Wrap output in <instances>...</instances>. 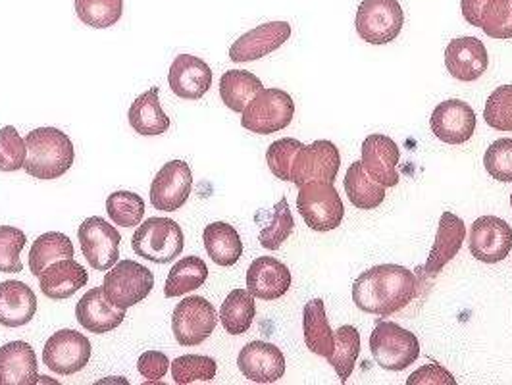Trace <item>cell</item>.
<instances>
[{
    "mask_svg": "<svg viewBox=\"0 0 512 385\" xmlns=\"http://www.w3.org/2000/svg\"><path fill=\"white\" fill-rule=\"evenodd\" d=\"M37 312V297L24 282L0 283V324L6 328H22Z\"/></svg>",
    "mask_w": 512,
    "mask_h": 385,
    "instance_id": "26",
    "label": "cell"
},
{
    "mask_svg": "<svg viewBox=\"0 0 512 385\" xmlns=\"http://www.w3.org/2000/svg\"><path fill=\"white\" fill-rule=\"evenodd\" d=\"M484 120L489 128L512 131V85H501L489 95Z\"/></svg>",
    "mask_w": 512,
    "mask_h": 385,
    "instance_id": "42",
    "label": "cell"
},
{
    "mask_svg": "<svg viewBox=\"0 0 512 385\" xmlns=\"http://www.w3.org/2000/svg\"><path fill=\"white\" fill-rule=\"evenodd\" d=\"M511 208H512V193H511Z\"/></svg>",
    "mask_w": 512,
    "mask_h": 385,
    "instance_id": "49",
    "label": "cell"
},
{
    "mask_svg": "<svg viewBox=\"0 0 512 385\" xmlns=\"http://www.w3.org/2000/svg\"><path fill=\"white\" fill-rule=\"evenodd\" d=\"M355 26L362 41L370 45H387L403 31V6L397 0H362Z\"/></svg>",
    "mask_w": 512,
    "mask_h": 385,
    "instance_id": "8",
    "label": "cell"
},
{
    "mask_svg": "<svg viewBox=\"0 0 512 385\" xmlns=\"http://www.w3.org/2000/svg\"><path fill=\"white\" fill-rule=\"evenodd\" d=\"M206 255L212 258L214 264L230 268L239 262L243 255V241L237 230L226 222L208 224L203 233Z\"/></svg>",
    "mask_w": 512,
    "mask_h": 385,
    "instance_id": "28",
    "label": "cell"
},
{
    "mask_svg": "<svg viewBox=\"0 0 512 385\" xmlns=\"http://www.w3.org/2000/svg\"><path fill=\"white\" fill-rule=\"evenodd\" d=\"M168 364L170 360L160 353V351H147L139 357L137 362V370L139 374L147 380V382H158L168 374Z\"/></svg>",
    "mask_w": 512,
    "mask_h": 385,
    "instance_id": "46",
    "label": "cell"
},
{
    "mask_svg": "<svg viewBox=\"0 0 512 385\" xmlns=\"http://www.w3.org/2000/svg\"><path fill=\"white\" fill-rule=\"evenodd\" d=\"M241 374L255 384H276L285 374V357L280 347L266 341H251L237 357Z\"/></svg>",
    "mask_w": 512,
    "mask_h": 385,
    "instance_id": "16",
    "label": "cell"
},
{
    "mask_svg": "<svg viewBox=\"0 0 512 385\" xmlns=\"http://www.w3.org/2000/svg\"><path fill=\"white\" fill-rule=\"evenodd\" d=\"M297 210L308 228L320 233L337 230L345 216V206L333 183L320 181H312L299 187Z\"/></svg>",
    "mask_w": 512,
    "mask_h": 385,
    "instance_id": "4",
    "label": "cell"
},
{
    "mask_svg": "<svg viewBox=\"0 0 512 385\" xmlns=\"http://www.w3.org/2000/svg\"><path fill=\"white\" fill-rule=\"evenodd\" d=\"M295 103L282 89H262L241 116V126L258 135H272L293 122Z\"/></svg>",
    "mask_w": 512,
    "mask_h": 385,
    "instance_id": "7",
    "label": "cell"
},
{
    "mask_svg": "<svg viewBox=\"0 0 512 385\" xmlns=\"http://www.w3.org/2000/svg\"><path fill=\"white\" fill-rule=\"evenodd\" d=\"M293 230H295V220H293V214H291L287 199L282 197V201L274 206L272 220L266 224V228H262L260 235H258L260 245L268 251H278L283 243L289 239Z\"/></svg>",
    "mask_w": 512,
    "mask_h": 385,
    "instance_id": "39",
    "label": "cell"
},
{
    "mask_svg": "<svg viewBox=\"0 0 512 385\" xmlns=\"http://www.w3.org/2000/svg\"><path fill=\"white\" fill-rule=\"evenodd\" d=\"M106 212L116 226L135 228L143 222L145 201L131 191H116L106 199Z\"/></svg>",
    "mask_w": 512,
    "mask_h": 385,
    "instance_id": "37",
    "label": "cell"
},
{
    "mask_svg": "<svg viewBox=\"0 0 512 385\" xmlns=\"http://www.w3.org/2000/svg\"><path fill=\"white\" fill-rule=\"evenodd\" d=\"M262 89V81L247 70H230L220 79V97L224 104L237 114H243L247 104L251 103Z\"/></svg>",
    "mask_w": 512,
    "mask_h": 385,
    "instance_id": "32",
    "label": "cell"
},
{
    "mask_svg": "<svg viewBox=\"0 0 512 385\" xmlns=\"http://www.w3.org/2000/svg\"><path fill=\"white\" fill-rule=\"evenodd\" d=\"M291 287L289 268L274 257L256 258L247 270V289L260 301H276Z\"/></svg>",
    "mask_w": 512,
    "mask_h": 385,
    "instance_id": "22",
    "label": "cell"
},
{
    "mask_svg": "<svg viewBox=\"0 0 512 385\" xmlns=\"http://www.w3.org/2000/svg\"><path fill=\"white\" fill-rule=\"evenodd\" d=\"M27 158L24 170L37 180H56L76 162L72 139L56 128L29 131L26 137Z\"/></svg>",
    "mask_w": 512,
    "mask_h": 385,
    "instance_id": "2",
    "label": "cell"
},
{
    "mask_svg": "<svg viewBox=\"0 0 512 385\" xmlns=\"http://www.w3.org/2000/svg\"><path fill=\"white\" fill-rule=\"evenodd\" d=\"M81 253L93 270L106 272L120 260L122 237L118 230L101 216L87 218L77 231Z\"/></svg>",
    "mask_w": 512,
    "mask_h": 385,
    "instance_id": "10",
    "label": "cell"
},
{
    "mask_svg": "<svg viewBox=\"0 0 512 385\" xmlns=\"http://www.w3.org/2000/svg\"><path fill=\"white\" fill-rule=\"evenodd\" d=\"M153 289V270H149L147 266L135 260L116 262L103 282L106 299L114 307L124 308V310L145 301Z\"/></svg>",
    "mask_w": 512,
    "mask_h": 385,
    "instance_id": "6",
    "label": "cell"
},
{
    "mask_svg": "<svg viewBox=\"0 0 512 385\" xmlns=\"http://www.w3.org/2000/svg\"><path fill=\"white\" fill-rule=\"evenodd\" d=\"M168 83L180 99L199 101L212 85V70L199 56L180 54L170 66Z\"/></svg>",
    "mask_w": 512,
    "mask_h": 385,
    "instance_id": "19",
    "label": "cell"
},
{
    "mask_svg": "<svg viewBox=\"0 0 512 385\" xmlns=\"http://www.w3.org/2000/svg\"><path fill=\"white\" fill-rule=\"evenodd\" d=\"M418 282L409 268L382 264L362 272L353 285L355 305L372 316H391L410 305Z\"/></svg>",
    "mask_w": 512,
    "mask_h": 385,
    "instance_id": "1",
    "label": "cell"
},
{
    "mask_svg": "<svg viewBox=\"0 0 512 385\" xmlns=\"http://www.w3.org/2000/svg\"><path fill=\"white\" fill-rule=\"evenodd\" d=\"M133 251L154 264H168L180 257L185 237L180 224L170 218H149L131 237Z\"/></svg>",
    "mask_w": 512,
    "mask_h": 385,
    "instance_id": "3",
    "label": "cell"
},
{
    "mask_svg": "<svg viewBox=\"0 0 512 385\" xmlns=\"http://www.w3.org/2000/svg\"><path fill=\"white\" fill-rule=\"evenodd\" d=\"M399 160H401V151L391 137L374 133L364 139L360 162L372 180L382 183L384 187H395L399 183V174H397Z\"/></svg>",
    "mask_w": 512,
    "mask_h": 385,
    "instance_id": "18",
    "label": "cell"
},
{
    "mask_svg": "<svg viewBox=\"0 0 512 385\" xmlns=\"http://www.w3.org/2000/svg\"><path fill=\"white\" fill-rule=\"evenodd\" d=\"M26 243L24 231L14 226H0V272L18 274L24 270L20 255Z\"/></svg>",
    "mask_w": 512,
    "mask_h": 385,
    "instance_id": "41",
    "label": "cell"
},
{
    "mask_svg": "<svg viewBox=\"0 0 512 385\" xmlns=\"http://www.w3.org/2000/svg\"><path fill=\"white\" fill-rule=\"evenodd\" d=\"M335 334V347L333 353L328 357V362L332 364L333 370L339 376L341 384H347L351 378L357 359L360 355V335L355 326H341Z\"/></svg>",
    "mask_w": 512,
    "mask_h": 385,
    "instance_id": "35",
    "label": "cell"
},
{
    "mask_svg": "<svg viewBox=\"0 0 512 385\" xmlns=\"http://www.w3.org/2000/svg\"><path fill=\"white\" fill-rule=\"evenodd\" d=\"M129 124L139 135H162L170 129V118L162 110L158 99V87L149 89L141 97H137L129 108Z\"/></svg>",
    "mask_w": 512,
    "mask_h": 385,
    "instance_id": "29",
    "label": "cell"
},
{
    "mask_svg": "<svg viewBox=\"0 0 512 385\" xmlns=\"http://www.w3.org/2000/svg\"><path fill=\"white\" fill-rule=\"evenodd\" d=\"M218 312L205 297H187L178 303L172 314V330L183 347H197L214 334Z\"/></svg>",
    "mask_w": 512,
    "mask_h": 385,
    "instance_id": "9",
    "label": "cell"
},
{
    "mask_svg": "<svg viewBox=\"0 0 512 385\" xmlns=\"http://www.w3.org/2000/svg\"><path fill=\"white\" fill-rule=\"evenodd\" d=\"M301 147H303V143L297 141V139H291V137L274 141L268 147L266 162H268L270 172L278 180L291 181V166H293V160H295V156H297Z\"/></svg>",
    "mask_w": 512,
    "mask_h": 385,
    "instance_id": "44",
    "label": "cell"
},
{
    "mask_svg": "<svg viewBox=\"0 0 512 385\" xmlns=\"http://www.w3.org/2000/svg\"><path fill=\"white\" fill-rule=\"evenodd\" d=\"M341 168V154L332 141H314L303 145L291 166V181L301 187L305 183L320 181L333 183Z\"/></svg>",
    "mask_w": 512,
    "mask_h": 385,
    "instance_id": "11",
    "label": "cell"
},
{
    "mask_svg": "<svg viewBox=\"0 0 512 385\" xmlns=\"http://www.w3.org/2000/svg\"><path fill=\"white\" fill-rule=\"evenodd\" d=\"M206 280H208V266L205 260L199 257H185L172 266L164 285V295L168 299H176L203 287Z\"/></svg>",
    "mask_w": 512,
    "mask_h": 385,
    "instance_id": "34",
    "label": "cell"
},
{
    "mask_svg": "<svg viewBox=\"0 0 512 385\" xmlns=\"http://www.w3.org/2000/svg\"><path fill=\"white\" fill-rule=\"evenodd\" d=\"M39 382L37 357L26 341L0 347V385H33Z\"/></svg>",
    "mask_w": 512,
    "mask_h": 385,
    "instance_id": "25",
    "label": "cell"
},
{
    "mask_svg": "<svg viewBox=\"0 0 512 385\" xmlns=\"http://www.w3.org/2000/svg\"><path fill=\"white\" fill-rule=\"evenodd\" d=\"M291 37V26L287 22H268L241 35L230 47L231 62L243 64L264 58L278 51Z\"/></svg>",
    "mask_w": 512,
    "mask_h": 385,
    "instance_id": "17",
    "label": "cell"
},
{
    "mask_svg": "<svg viewBox=\"0 0 512 385\" xmlns=\"http://www.w3.org/2000/svg\"><path fill=\"white\" fill-rule=\"evenodd\" d=\"M76 251L72 245V239L64 233L58 231H49L43 233L41 237L35 239V243L31 245L29 251V270L35 278H39L43 274V270L47 266H51L52 262L62 260V258H74Z\"/></svg>",
    "mask_w": 512,
    "mask_h": 385,
    "instance_id": "31",
    "label": "cell"
},
{
    "mask_svg": "<svg viewBox=\"0 0 512 385\" xmlns=\"http://www.w3.org/2000/svg\"><path fill=\"white\" fill-rule=\"evenodd\" d=\"M472 257L484 264L503 262L511 255L512 228L497 216H482L472 224L470 241Z\"/></svg>",
    "mask_w": 512,
    "mask_h": 385,
    "instance_id": "13",
    "label": "cell"
},
{
    "mask_svg": "<svg viewBox=\"0 0 512 385\" xmlns=\"http://www.w3.org/2000/svg\"><path fill=\"white\" fill-rule=\"evenodd\" d=\"M27 158L26 139L14 126L0 129V172H18Z\"/></svg>",
    "mask_w": 512,
    "mask_h": 385,
    "instance_id": "43",
    "label": "cell"
},
{
    "mask_svg": "<svg viewBox=\"0 0 512 385\" xmlns=\"http://www.w3.org/2000/svg\"><path fill=\"white\" fill-rule=\"evenodd\" d=\"M87 282H89L87 270L81 264H77L74 258H62L52 262L51 266H47L39 276L43 295L52 301L70 299L83 285H87Z\"/></svg>",
    "mask_w": 512,
    "mask_h": 385,
    "instance_id": "23",
    "label": "cell"
},
{
    "mask_svg": "<svg viewBox=\"0 0 512 385\" xmlns=\"http://www.w3.org/2000/svg\"><path fill=\"white\" fill-rule=\"evenodd\" d=\"M91 341L76 330H60L43 347V362L60 376L81 372L91 360Z\"/></svg>",
    "mask_w": 512,
    "mask_h": 385,
    "instance_id": "12",
    "label": "cell"
},
{
    "mask_svg": "<svg viewBox=\"0 0 512 385\" xmlns=\"http://www.w3.org/2000/svg\"><path fill=\"white\" fill-rule=\"evenodd\" d=\"M430 128L447 145H464L476 131V112L459 99L437 104L430 118Z\"/></svg>",
    "mask_w": 512,
    "mask_h": 385,
    "instance_id": "15",
    "label": "cell"
},
{
    "mask_svg": "<svg viewBox=\"0 0 512 385\" xmlns=\"http://www.w3.org/2000/svg\"><path fill=\"white\" fill-rule=\"evenodd\" d=\"M303 332L308 351L328 359L335 347V334L330 328L326 305L322 299H312L303 308Z\"/></svg>",
    "mask_w": 512,
    "mask_h": 385,
    "instance_id": "27",
    "label": "cell"
},
{
    "mask_svg": "<svg viewBox=\"0 0 512 385\" xmlns=\"http://www.w3.org/2000/svg\"><path fill=\"white\" fill-rule=\"evenodd\" d=\"M370 353L384 370L403 372L420 357V341L395 322H378L370 335Z\"/></svg>",
    "mask_w": 512,
    "mask_h": 385,
    "instance_id": "5",
    "label": "cell"
},
{
    "mask_svg": "<svg viewBox=\"0 0 512 385\" xmlns=\"http://www.w3.org/2000/svg\"><path fill=\"white\" fill-rule=\"evenodd\" d=\"M76 14L85 26L106 29L120 22L124 0H76Z\"/></svg>",
    "mask_w": 512,
    "mask_h": 385,
    "instance_id": "36",
    "label": "cell"
},
{
    "mask_svg": "<svg viewBox=\"0 0 512 385\" xmlns=\"http://www.w3.org/2000/svg\"><path fill=\"white\" fill-rule=\"evenodd\" d=\"M464 239H466V224L462 222V218L453 212H443L437 228L436 243L424 266L430 278H436L437 274L459 255Z\"/></svg>",
    "mask_w": 512,
    "mask_h": 385,
    "instance_id": "24",
    "label": "cell"
},
{
    "mask_svg": "<svg viewBox=\"0 0 512 385\" xmlns=\"http://www.w3.org/2000/svg\"><path fill=\"white\" fill-rule=\"evenodd\" d=\"M255 316V297L249 289H233L220 308V322L230 335L249 332Z\"/></svg>",
    "mask_w": 512,
    "mask_h": 385,
    "instance_id": "33",
    "label": "cell"
},
{
    "mask_svg": "<svg viewBox=\"0 0 512 385\" xmlns=\"http://www.w3.org/2000/svg\"><path fill=\"white\" fill-rule=\"evenodd\" d=\"M407 385H457V380L441 364H426L410 374Z\"/></svg>",
    "mask_w": 512,
    "mask_h": 385,
    "instance_id": "47",
    "label": "cell"
},
{
    "mask_svg": "<svg viewBox=\"0 0 512 385\" xmlns=\"http://www.w3.org/2000/svg\"><path fill=\"white\" fill-rule=\"evenodd\" d=\"M77 322L81 328H85L91 334H108L122 326L126 320V310L124 308L114 307L106 295L103 287H93L87 291L76 308Z\"/></svg>",
    "mask_w": 512,
    "mask_h": 385,
    "instance_id": "21",
    "label": "cell"
},
{
    "mask_svg": "<svg viewBox=\"0 0 512 385\" xmlns=\"http://www.w3.org/2000/svg\"><path fill=\"white\" fill-rule=\"evenodd\" d=\"M345 193L349 201L360 210H374L385 201V187L382 183L372 180L362 162H353L343 180Z\"/></svg>",
    "mask_w": 512,
    "mask_h": 385,
    "instance_id": "30",
    "label": "cell"
},
{
    "mask_svg": "<svg viewBox=\"0 0 512 385\" xmlns=\"http://www.w3.org/2000/svg\"><path fill=\"white\" fill-rule=\"evenodd\" d=\"M487 0H461V10L466 24L482 27V12L486 8Z\"/></svg>",
    "mask_w": 512,
    "mask_h": 385,
    "instance_id": "48",
    "label": "cell"
},
{
    "mask_svg": "<svg viewBox=\"0 0 512 385\" xmlns=\"http://www.w3.org/2000/svg\"><path fill=\"white\" fill-rule=\"evenodd\" d=\"M216 372V360L203 355H183L172 362V376L178 385L212 382L216 378Z\"/></svg>",
    "mask_w": 512,
    "mask_h": 385,
    "instance_id": "38",
    "label": "cell"
},
{
    "mask_svg": "<svg viewBox=\"0 0 512 385\" xmlns=\"http://www.w3.org/2000/svg\"><path fill=\"white\" fill-rule=\"evenodd\" d=\"M445 66L462 83L476 81L489 66L486 45L476 37H457L445 49Z\"/></svg>",
    "mask_w": 512,
    "mask_h": 385,
    "instance_id": "20",
    "label": "cell"
},
{
    "mask_svg": "<svg viewBox=\"0 0 512 385\" xmlns=\"http://www.w3.org/2000/svg\"><path fill=\"white\" fill-rule=\"evenodd\" d=\"M487 174L501 183H512V139L503 137L489 145L484 156Z\"/></svg>",
    "mask_w": 512,
    "mask_h": 385,
    "instance_id": "45",
    "label": "cell"
},
{
    "mask_svg": "<svg viewBox=\"0 0 512 385\" xmlns=\"http://www.w3.org/2000/svg\"><path fill=\"white\" fill-rule=\"evenodd\" d=\"M193 187L191 168L183 160H172L160 168L151 185V205L162 212H176L187 203Z\"/></svg>",
    "mask_w": 512,
    "mask_h": 385,
    "instance_id": "14",
    "label": "cell"
},
{
    "mask_svg": "<svg viewBox=\"0 0 512 385\" xmlns=\"http://www.w3.org/2000/svg\"><path fill=\"white\" fill-rule=\"evenodd\" d=\"M480 29L491 39H512V0H487Z\"/></svg>",
    "mask_w": 512,
    "mask_h": 385,
    "instance_id": "40",
    "label": "cell"
}]
</instances>
